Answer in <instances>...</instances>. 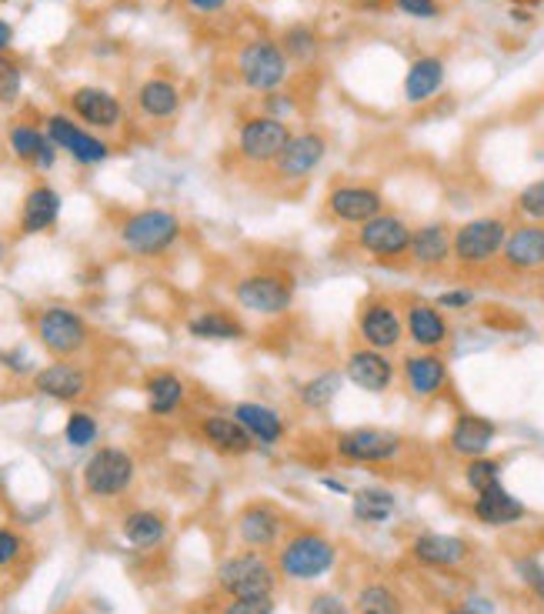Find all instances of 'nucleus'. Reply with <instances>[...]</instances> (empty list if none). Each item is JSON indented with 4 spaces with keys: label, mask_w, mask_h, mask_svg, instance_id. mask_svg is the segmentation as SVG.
Returning <instances> with one entry per match:
<instances>
[{
    "label": "nucleus",
    "mask_w": 544,
    "mask_h": 614,
    "mask_svg": "<svg viewBox=\"0 0 544 614\" xmlns=\"http://www.w3.org/2000/svg\"><path fill=\"white\" fill-rule=\"evenodd\" d=\"M355 334H358V345L378 348V351H401L404 345V311L401 301L384 294V291H371L358 301L355 311Z\"/></svg>",
    "instance_id": "nucleus-8"
},
{
    "label": "nucleus",
    "mask_w": 544,
    "mask_h": 614,
    "mask_svg": "<svg viewBox=\"0 0 544 614\" xmlns=\"http://www.w3.org/2000/svg\"><path fill=\"white\" fill-rule=\"evenodd\" d=\"M221 614H275V598H231Z\"/></svg>",
    "instance_id": "nucleus-49"
},
{
    "label": "nucleus",
    "mask_w": 544,
    "mask_h": 614,
    "mask_svg": "<svg viewBox=\"0 0 544 614\" xmlns=\"http://www.w3.org/2000/svg\"><path fill=\"white\" fill-rule=\"evenodd\" d=\"M44 130L54 141L57 151H63L74 164L81 167H97L111 158V144L101 138L97 130L84 127L81 120H71V114H47L44 117Z\"/></svg>",
    "instance_id": "nucleus-17"
},
{
    "label": "nucleus",
    "mask_w": 544,
    "mask_h": 614,
    "mask_svg": "<svg viewBox=\"0 0 544 614\" xmlns=\"http://www.w3.org/2000/svg\"><path fill=\"white\" fill-rule=\"evenodd\" d=\"M444 81H448L444 57H438V54L415 57L412 63H407V74H404V84H401L404 104H412V107L431 104L444 91Z\"/></svg>",
    "instance_id": "nucleus-26"
},
{
    "label": "nucleus",
    "mask_w": 544,
    "mask_h": 614,
    "mask_svg": "<svg viewBox=\"0 0 544 614\" xmlns=\"http://www.w3.org/2000/svg\"><path fill=\"white\" fill-rule=\"evenodd\" d=\"M501 474H505V461L501 457H491V454L471 457V461H464V488L471 495H482V491L501 485Z\"/></svg>",
    "instance_id": "nucleus-40"
},
{
    "label": "nucleus",
    "mask_w": 544,
    "mask_h": 614,
    "mask_svg": "<svg viewBox=\"0 0 544 614\" xmlns=\"http://www.w3.org/2000/svg\"><path fill=\"white\" fill-rule=\"evenodd\" d=\"M31 384L40 397H50L57 404H78L94 391V374L78 361H50L34 371Z\"/></svg>",
    "instance_id": "nucleus-21"
},
{
    "label": "nucleus",
    "mask_w": 544,
    "mask_h": 614,
    "mask_svg": "<svg viewBox=\"0 0 544 614\" xmlns=\"http://www.w3.org/2000/svg\"><path fill=\"white\" fill-rule=\"evenodd\" d=\"M514 571H518L521 584L544 604V565L537 558H518Z\"/></svg>",
    "instance_id": "nucleus-46"
},
{
    "label": "nucleus",
    "mask_w": 544,
    "mask_h": 614,
    "mask_svg": "<svg viewBox=\"0 0 544 614\" xmlns=\"http://www.w3.org/2000/svg\"><path fill=\"white\" fill-rule=\"evenodd\" d=\"M355 8L364 14H384L391 8V0H355Z\"/></svg>",
    "instance_id": "nucleus-53"
},
{
    "label": "nucleus",
    "mask_w": 544,
    "mask_h": 614,
    "mask_svg": "<svg viewBox=\"0 0 544 614\" xmlns=\"http://www.w3.org/2000/svg\"><path fill=\"white\" fill-rule=\"evenodd\" d=\"M67 107H71V114H74L84 127H91V130H97V134L117 130V127L127 120L120 97H117L114 91H107V88H97V84L74 88L71 97H67Z\"/></svg>",
    "instance_id": "nucleus-23"
},
{
    "label": "nucleus",
    "mask_w": 544,
    "mask_h": 614,
    "mask_svg": "<svg viewBox=\"0 0 544 614\" xmlns=\"http://www.w3.org/2000/svg\"><path fill=\"white\" fill-rule=\"evenodd\" d=\"M498 264L505 275H514V278L544 275V224H531V221L511 224Z\"/></svg>",
    "instance_id": "nucleus-22"
},
{
    "label": "nucleus",
    "mask_w": 544,
    "mask_h": 614,
    "mask_svg": "<svg viewBox=\"0 0 544 614\" xmlns=\"http://www.w3.org/2000/svg\"><path fill=\"white\" fill-rule=\"evenodd\" d=\"M31 331L54 361H78L94 340L88 317L71 304H44L31 317Z\"/></svg>",
    "instance_id": "nucleus-3"
},
{
    "label": "nucleus",
    "mask_w": 544,
    "mask_h": 614,
    "mask_svg": "<svg viewBox=\"0 0 544 614\" xmlns=\"http://www.w3.org/2000/svg\"><path fill=\"white\" fill-rule=\"evenodd\" d=\"M84 4H88V0H84Z\"/></svg>",
    "instance_id": "nucleus-60"
},
{
    "label": "nucleus",
    "mask_w": 544,
    "mask_h": 614,
    "mask_svg": "<svg viewBox=\"0 0 544 614\" xmlns=\"http://www.w3.org/2000/svg\"><path fill=\"white\" fill-rule=\"evenodd\" d=\"M511 221L501 215H478L454 224V267L464 275H478L501 260Z\"/></svg>",
    "instance_id": "nucleus-5"
},
{
    "label": "nucleus",
    "mask_w": 544,
    "mask_h": 614,
    "mask_svg": "<svg viewBox=\"0 0 544 614\" xmlns=\"http://www.w3.org/2000/svg\"><path fill=\"white\" fill-rule=\"evenodd\" d=\"M231 0H184V8L194 14H221Z\"/></svg>",
    "instance_id": "nucleus-52"
},
{
    "label": "nucleus",
    "mask_w": 544,
    "mask_h": 614,
    "mask_svg": "<svg viewBox=\"0 0 544 614\" xmlns=\"http://www.w3.org/2000/svg\"><path fill=\"white\" fill-rule=\"evenodd\" d=\"M511 208L521 221H531V224H544V177L524 184L514 200H511Z\"/></svg>",
    "instance_id": "nucleus-42"
},
{
    "label": "nucleus",
    "mask_w": 544,
    "mask_h": 614,
    "mask_svg": "<svg viewBox=\"0 0 544 614\" xmlns=\"http://www.w3.org/2000/svg\"><path fill=\"white\" fill-rule=\"evenodd\" d=\"M231 294H234L238 311L261 317V321H275V317L291 314L298 301V275L285 264L254 267V270H244L234 281Z\"/></svg>",
    "instance_id": "nucleus-1"
},
{
    "label": "nucleus",
    "mask_w": 544,
    "mask_h": 614,
    "mask_svg": "<svg viewBox=\"0 0 544 614\" xmlns=\"http://www.w3.org/2000/svg\"><path fill=\"white\" fill-rule=\"evenodd\" d=\"M187 334L194 340H215V345H231V340H247V324L224 308H204L187 317Z\"/></svg>",
    "instance_id": "nucleus-33"
},
{
    "label": "nucleus",
    "mask_w": 544,
    "mask_h": 614,
    "mask_svg": "<svg viewBox=\"0 0 544 614\" xmlns=\"http://www.w3.org/2000/svg\"><path fill=\"white\" fill-rule=\"evenodd\" d=\"M321 485H324L327 491H334V495H351L348 485H345V482H337V477H321Z\"/></svg>",
    "instance_id": "nucleus-55"
},
{
    "label": "nucleus",
    "mask_w": 544,
    "mask_h": 614,
    "mask_svg": "<svg viewBox=\"0 0 544 614\" xmlns=\"http://www.w3.org/2000/svg\"><path fill=\"white\" fill-rule=\"evenodd\" d=\"M321 211L331 224L358 231L361 224H368L371 218L387 211V197L371 181H337L327 187V194L321 200Z\"/></svg>",
    "instance_id": "nucleus-10"
},
{
    "label": "nucleus",
    "mask_w": 544,
    "mask_h": 614,
    "mask_svg": "<svg viewBox=\"0 0 544 614\" xmlns=\"http://www.w3.org/2000/svg\"><path fill=\"white\" fill-rule=\"evenodd\" d=\"M404 311V337L415 351H444L454 337V324L451 314H444L435 301L428 298H404L401 301Z\"/></svg>",
    "instance_id": "nucleus-16"
},
{
    "label": "nucleus",
    "mask_w": 544,
    "mask_h": 614,
    "mask_svg": "<svg viewBox=\"0 0 544 614\" xmlns=\"http://www.w3.org/2000/svg\"><path fill=\"white\" fill-rule=\"evenodd\" d=\"M391 8L412 21H438L441 11V0H391Z\"/></svg>",
    "instance_id": "nucleus-45"
},
{
    "label": "nucleus",
    "mask_w": 544,
    "mask_h": 614,
    "mask_svg": "<svg viewBox=\"0 0 544 614\" xmlns=\"http://www.w3.org/2000/svg\"><path fill=\"white\" fill-rule=\"evenodd\" d=\"M291 138H294V127L288 120H278V117H270L264 111L247 114L238 124V134H234V154L247 167L270 171L275 161L285 154V148L291 144Z\"/></svg>",
    "instance_id": "nucleus-7"
},
{
    "label": "nucleus",
    "mask_w": 544,
    "mask_h": 614,
    "mask_svg": "<svg viewBox=\"0 0 544 614\" xmlns=\"http://www.w3.org/2000/svg\"><path fill=\"white\" fill-rule=\"evenodd\" d=\"M197 431H200L204 444H208L211 451H218V454H224V457H247V454L257 451L254 438L244 431V425L231 412L228 415L224 412L204 415L200 425H197Z\"/></svg>",
    "instance_id": "nucleus-27"
},
{
    "label": "nucleus",
    "mask_w": 544,
    "mask_h": 614,
    "mask_svg": "<svg viewBox=\"0 0 544 614\" xmlns=\"http://www.w3.org/2000/svg\"><path fill=\"white\" fill-rule=\"evenodd\" d=\"M120 534L127 537V544H134L138 552H151L158 548V544L164 541L167 534V524L158 511H148V508H138V511H130L124 514L120 521Z\"/></svg>",
    "instance_id": "nucleus-37"
},
{
    "label": "nucleus",
    "mask_w": 544,
    "mask_h": 614,
    "mask_svg": "<svg viewBox=\"0 0 544 614\" xmlns=\"http://www.w3.org/2000/svg\"><path fill=\"white\" fill-rule=\"evenodd\" d=\"M24 552V537L18 531L0 528V565H14Z\"/></svg>",
    "instance_id": "nucleus-50"
},
{
    "label": "nucleus",
    "mask_w": 544,
    "mask_h": 614,
    "mask_svg": "<svg viewBox=\"0 0 544 614\" xmlns=\"http://www.w3.org/2000/svg\"><path fill=\"white\" fill-rule=\"evenodd\" d=\"M435 304L444 311V314H467L474 304H478V291L474 288H444L438 298H435Z\"/></svg>",
    "instance_id": "nucleus-44"
},
{
    "label": "nucleus",
    "mask_w": 544,
    "mask_h": 614,
    "mask_svg": "<svg viewBox=\"0 0 544 614\" xmlns=\"http://www.w3.org/2000/svg\"><path fill=\"white\" fill-rule=\"evenodd\" d=\"M281 47H285V54H288V60L294 63V67H311V63H317L321 60V34H317V27L314 24H308V21H298V24H288L285 31H281Z\"/></svg>",
    "instance_id": "nucleus-38"
},
{
    "label": "nucleus",
    "mask_w": 544,
    "mask_h": 614,
    "mask_svg": "<svg viewBox=\"0 0 544 614\" xmlns=\"http://www.w3.org/2000/svg\"><path fill=\"white\" fill-rule=\"evenodd\" d=\"M412 231L415 224L407 221L397 211H384L378 218H371L368 224H361L355 231V251L364 254L374 264H407V247H412Z\"/></svg>",
    "instance_id": "nucleus-11"
},
{
    "label": "nucleus",
    "mask_w": 544,
    "mask_h": 614,
    "mask_svg": "<svg viewBox=\"0 0 544 614\" xmlns=\"http://www.w3.org/2000/svg\"><path fill=\"white\" fill-rule=\"evenodd\" d=\"M24 88V71L21 63L8 54H0V104H14Z\"/></svg>",
    "instance_id": "nucleus-43"
},
{
    "label": "nucleus",
    "mask_w": 544,
    "mask_h": 614,
    "mask_svg": "<svg viewBox=\"0 0 544 614\" xmlns=\"http://www.w3.org/2000/svg\"><path fill=\"white\" fill-rule=\"evenodd\" d=\"M8 251H11V247H8V241H4V238H0V260H4V257H8Z\"/></svg>",
    "instance_id": "nucleus-58"
},
{
    "label": "nucleus",
    "mask_w": 544,
    "mask_h": 614,
    "mask_svg": "<svg viewBox=\"0 0 544 614\" xmlns=\"http://www.w3.org/2000/svg\"><path fill=\"white\" fill-rule=\"evenodd\" d=\"M278 575L288 578V581H298V584H308V581H321L334 571L337 565V544L321 534V531H294L288 534L281 544H278Z\"/></svg>",
    "instance_id": "nucleus-6"
},
{
    "label": "nucleus",
    "mask_w": 544,
    "mask_h": 614,
    "mask_svg": "<svg viewBox=\"0 0 544 614\" xmlns=\"http://www.w3.org/2000/svg\"><path fill=\"white\" fill-rule=\"evenodd\" d=\"M407 448V438L391 431V428H378V425H358V428H345L334 435V454L345 464H394Z\"/></svg>",
    "instance_id": "nucleus-12"
},
{
    "label": "nucleus",
    "mask_w": 544,
    "mask_h": 614,
    "mask_svg": "<svg viewBox=\"0 0 544 614\" xmlns=\"http://www.w3.org/2000/svg\"><path fill=\"white\" fill-rule=\"evenodd\" d=\"M231 415L244 425V431L254 438L257 448L270 451V448H281L291 435L288 418L281 415V407L267 404V401H238L231 407Z\"/></svg>",
    "instance_id": "nucleus-24"
},
{
    "label": "nucleus",
    "mask_w": 544,
    "mask_h": 614,
    "mask_svg": "<svg viewBox=\"0 0 544 614\" xmlns=\"http://www.w3.org/2000/svg\"><path fill=\"white\" fill-rule=\"evenodd\" d=\"M285 528H288L285 511L275 508L270 501H251L234 518V531H238L244 548H251V552L278 548V544L285 541Z\"/></svg>",
    "instance_id": "nucleus-20"
},
{
    "label": "nucleus",
    "mask_w": 544,
    "mask_h": 614,
    "mask_svg": "<svg viewBox=\"0 0 544 614\" xmlns=\"http://www.w3.org/2000/svg\"><path fill=\"white\" fill-rule=\"evenodd\" d=\"M134 101H138V111L148 120H171L181 111V88H177V81L154 74V78L141 81Z\"/></svg>",
    "instance_id": "nucleus-35"
},
{
    "label": "nucleus",
    "mask_w": 544,
    "mask_h": 614,
    "mask_svg": "<svg viewBox=\"0 0 544 614\" xmlns=\"http://www.w3.org/2000/svg\"><path fill=\"white\" fill-rule=\"evenodd\" d=\"M264 114H270V117H278V120H288V124H291V117L298 114V97H294L288 88L270 91V94H264Z\"/></svg>",
    "instance_id": "nucleus-47"
},
{
    "label": "nucleus",
    "mask_w": 544,
    "mask_h": 614,
    "mask_svg": "<svg viewBox=\"0 0 544 614\" xmlns=\"http://www.w3.org/2000/svg\"><path fill=\"white\" fill-rule=\"evenodd\" d=\"M511 21H514V24H531V21H534V11H531V8H514V11H511Z\"/></svg>",
    "instance_id": "nucleus-56"
},
{
    "label": "nucleus",
    "mask_w": 544,
    "mask_h": 614,
    "mask_svg": "<svg viewBox=\"0 0 544 614\" xmlns=\"http://www.w3.org/2000/svg\"><path fill=\"white\" fill-rule=\"evenodd\" d=\"M397 381L412 401L431 404L451 391V364L441 351H407L397 361Z\"/></svg>",
    "instance_id": "nucleus-14"
},
{
    "label": "nucleus",
    "mask_w": 544,
    "mask_h": 614,
    "mask_svg": "<svg viewBox=\"0 0 544 614\" xmlns=\"http://www.w3.org/2000/svg\"><path fill=\"white\" fill-rule=\"evenodd\" d=\"M511 4H514V8H531V11H534V8L541 4V0H511Z\"/></svg>",
    "instance_id": "nucleus-57"
},
{
    "label": "nucleus",
    "mask_w": 544,
    "mask_h": 614,
    "mask_svg": "<svg viewBox=\"0 0 544 614\" xmlns=\"http://www.w3.org/2000/svg\"><path fill=\"white\" fill-rule=\"evenodd\" d=\"M524 514H528L524 501L518 495H511L505 488V482L482 491V495H474V501H471V518L485 528H514L524 521Z\"/></svg>",
    "instance_id": "nucleus-31"
},
{
    "label": "nucleus",
    "mask_w": 544,
    "mask_h": 614,
    "mask_svg": "<svg viewBox=\"0 0 544 614\" xmlns=\"http://www.w3.org/2000/svg\"><path fill=\"white\" fill-rule=\"evenodd\" d=\"M278 578V565L267 558V552L251 548L228 555L215 571V581L228 598H275Z\"/></svg>",
    "instance_id": "nucleus-9"
},
{
    "label": "nucleus",
    "mask_w": 544,
    "mask_h": 614,
    "mask_svg": "<svg viewBox=\"0 0 544 614\" xmlns=\"http://www.w3.org/2000/svg\"><path fill=\"white\" fill-rule=\"evenodd\" d=\"M291 71H294V63L288 60L281 40H275V37H264V34L247 37L234 54V74H238L241 88L251 94H261V97L288 88Z\"/></svg>",
    "instance_id": "nucleus-4"
},
{
    "label": "nucleus",
    "mask_w": 544,
    "mask_h": 614,
    "mask_svg": "<svg viewBox=\"0 0 544 614\" xmlns=\"http://www.w3.org/2000/svg\"><path fill=\"white\" fill-rule=\"evenodd\" d=\"M495 441H498V425L485 415H474V412H458L448 428V451L464 461L491 454Z\"/></svg>",
    "instance_id": "nucleus-25"
},
{
    "label": "nucleus",
    "mask_w": 544,
    "mask_h": 614,
    "mask_svg": "<svg viewBox=\"0 0 544 614\" xmlns=\"http://www.w3.org/2000/svg\"><path fill=\"white\" fill-rule=\"evenodd\" d=\"M8 148L21 164H27L34 171H50L57 164V154H60L54 148V141L47 138V130L31 124V120H14L8 127Z\"/></svg>",
    "instance_id": "nucleus-29"
},
{
    "label": "nucleus",
    "mask_w": 544,
    "mask_h": 614,
    "mask_svg": "<svg viewBox=\"0 0 544 614\" xmlns=\"http://www.w3.org/2000/svg\"><path fill=\"white\" fill-rule=\"evenodd\" d=\"M184 238V221L177 211L167 208H138L120 218L117 224V244L141 260H158L177 247Z\"/></svg>",
    "instance_id": "nucleus-2"
},
{
    "label": "nucleus",
    "mask_w": 544,
    "mask_h": 614,
    "mask_svg": "<svg viewBox=\"0 0 544 614\" xmlns=\"http://www.w3.org/2000/svg\"><path fill=\"white\" fill-rule=\"evenodd\" d=\"M134 474H138V461H134L127 448H117V444L94 448L84 464V491L91 498L111 501L134 485Z\"/></svg>",
    "instance_id": "nucleus-15"
},
{
    "label": "nucleus",
    "mask_w": 544,
    "mask_h": 614,
    "mask_svg": "<svg viewBox=\"0 0 544 614\" xmlns=\"http://www.w3.org/2000/svg\"><path fill=\"white\" fill-rule=\"evenodd\" d=\"M342 384H345V374L337 368L314 371L311 378L294 384V404L304 415H331L337 394H342Z\"/></svg>",
    "instance_id": "nucleus-34"
},
{
    "label": "nucleus",
    "mask_w": 544,
    "mask_h": 614,
    "mask_svg": "<svg viewBox=\"0 0 544 614\" xmlns=\"http://www.w3.org/2000/svg\"><path fill=\"white\" fill-rule=\"evenodd\" d=\"M97 438H101L97 418L91 412H84V407H74V412L67 415V421H63V441L71 448H78V451H84V448H94Z\"/></svg>",
    "instance_id": "nucleus-41"
},
{
    "label": "nucleus",
    "mask_w": 544,
    "mask_h": 614,
    "mask_svg": "<svg viewBox=\"0 0 544 614\" xmlns=\"http://www.w3.org/2000/svg\"><path fill=\"white\" fill-rule=\"evenodd\" d=\"M448 614H474V611H471V607H467V604H464V607H451V611H448Z\"/></svg>",
    "instance_id": "nucleus-59"
},
{
    "label": "nucleus",
    "mask_w": 544,
    "mask_h": 614,
    "mask_svg": "<svg viewBox=\"0 0 544 614\" xmlns=\"http://www.w3.org/2000/svg\"><path fill=\"white\" fill-rule=\"evenodd\" d=\"M394 508H397V498H394L391 488L364 485V488L351 491V514H355L358 524H371V528L387 524L391 514H394Z\"/></svg>",
    "instance_id": "nucleus-36"
},
{
    "label": "nucleus",
    "mask_w": 544,
    "mask_h": 614,
    "mask_svg": "<svg viewBox=\"0 0 544 614\" xmlns=\"http://www.w3.org/2000/svg\"><path fill=\"white\" fill-rule=\"evenodd\" d=\"M342 374L361 394L384 397L397 384V361L387 351H378V348H368V345H355L345 355V361H342Z\"/></svg>",
    "instance_id": "nucleus-18"
},
{
    "label": "nucleus",
    "mask_w": 544,
    "mask_h": 614,
    "mask_svg": "<svg viewBox=\"0 0 544 614\" xmlns=\"http://www.w3.org/2000/svg\"><path fill=\"white\" fill-rule=\"evenodd\" d=\"M412 558L421 568H438V571H451L461 568L471 558V544L458 534H441V531H428L418 534L412 541Z\"/></svg>",
    "instance_id": "nucleus-28"
},
{
    "label": "nucleus",
    "mask_w": 544,
    "mask_h": 614,
    "mask_svg": "<svg viewBox=\"0 0 544 614\" xmlns=\"http://www.w3.org/2000/svg\"><path fill=\"white\" fill-rule=\"evenodd\" d=\"M308 614H355V607L337 591H317L308 601Z\"/></svg>",
    "instance_id": "nucleus-48"
},
{
    "label": "nucleus",
    "mask_w": 544,
    "mask_h": 614,
    "mask_svg": "<svg viewBox=\"0 0 544 614\" xmlns=\"http://www.w3.org/2000/svg\"><path fill=\"white\" fill-rule=\"evenodd\" d=\"M0 368H8L11 374H18V378H24V374H31L34 378V364H31V358L24 355V351H0Z\"/></svg>",
    "instance_id": "nucleus-51"
},
{
    "label": "nucleus",
    "mask_w": 544,
    "mask_h": 614,
    "mask_svg": "<svg viewBox=\"0 0 544 614\" xmlns=\"http://www.w3.org/2000/svg\"><path fill=\"white\" fill-rule=\"evenodd\" d=\"M60 204H63V200H60L57 187L37 181V184L24 194V200H21L18 231H21L24 238H34V234H47V231H54L57 221H60Z\"/></svg>",
    "instance_id": "nucleus-30"
},
{
    "label": "nucleus",
    "mask_w": 544,
    "mask_h": 614,
    "mask_svg": "<svg viewBox=\"0 0 544 614\" xmlns=\"http://www.w3.org/2000/svg\"><path fill=\"white\" fill-rule=\"evenodd\" d=\"M187 401V381L171 371L158 368L144 378V404L151 418H174Z\"/></svg>",
    "instance_id": "nucleus-32"
},
{
    "label": "nucleus",
    "mask_w": 544,
    "mask_h": 614,
    "mask_svg": "<svg viewBox=\"0 0 544 614\" xmlns=\"http://www.w3.org/2000/svg\"><path fill=\"white\" fill-rule=\"evenodd\" d=\"M407 264L421 275H441L454 264V228L448 221H425L412 231Z\"/></svg>",
    "instance_id": "nucleus-19"
},
{
    "label": "nucleus",
    "mask_w": 544,
    "mask_h": 614,
    "mask_svg": "<svg viewBox=\"0 0 544 614\" xmlns=\"http://www.w3.org/2000/svg\"><path fill=\"white\" fill-rule=\"evenodd\" d=\"M14 47V24L0 18V54H8Z\"/></svg>",
    "instance_id": "nucleus-54"
},
{
    "label": "nucleus",
    "mask_w": 544,
    "mask_h": 614,
    "mask_svg": "<svg viewBox=\"0 0 544 614\" xmlns=\"http://www.w3.org/2000/svg\"><path fill=\"white\" fill-rule=\"evenodd\" d=\"M355 614H404V601H401V594L391 584L371 581V584H364L358 591Z\"/></svg>",
    "instance_id": "nucleus-39"
},
{
    "label": "nucleus",
    "mask_w": 544,
    "mask_h": 614,
    "mask_svg": "<svg viewBox=\"0 0 544 614\" xmlns=\"http://www.w3.org/2000/svg\"><path fill=\"white\" fill-rule=\"evenodd\" d=\"M327 151H331V141L324 130L301 127V130H294L291 144L285 148V154L275 161V167H270L267 174L275 177L278 187H298L321 171V164L327 161Z\"/></svg>",
    "instance_id": "nucleus-13"
}]
</instances>
